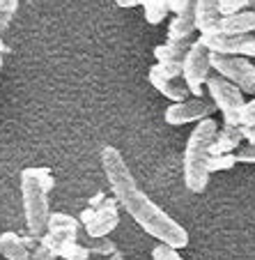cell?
Segmentation results:
<instances>
[{
    "mask_svg": "<svg viewBox=\"0 0 255 260\" xmlns=\"http://www.w3.org/2000/svg\"><path fill=\"white\" fill-rule=\"evenodd\" d=\"M120 203L115 198H106L103 193H99L94 201H90V207L83 210L81 221H83L85 231L92 240H101L108 233H113L120 223V212H118Z\"/></svg>",
    "mask_w": 255,
    "mask_h": 260,
    "instance_id": "5b68a950",
    "label": "cell"
},
{
    "mask_svg": "<svg viewBox=\"0 0 255 260\" xmlns=\"http://www.w3.org/2000/svg\"><path fill=\"white\" fill-rule=\"evenodd\" d=\"M193 19H196V30H200V37L221 32L223 14L218 10V0H196Z\"/></svg>",
    "mask_w": 255,
    "mask_h": 260,
    "instance_id": "4fadbf2b",
    "label": "cell"
},
{
    "mask_svg": "<svg viewBox=\"0 0 255 260\" xmlns=\"http://www.w3.org/2000/svg\"><path fill=\"white\" fill-rule=\"evenodd\" d=\"M250 10H255V0H253V3H250Z\"/></svg>",
    "mask_w": 255,
    "mask_h": 260,
    "instance_id": "4dcf8cb0",
    "label": "cell"
},
{
    "mask_svg": "<svg viewBox=\"0 0 255 260\" xmlns=\"http://www.w3.org/2000/svg\"><path fill=\"white\" fill-rule=\"evenodd\" d=\"M76 237H79V221L64 212H51L49 226H46V233L40 242L58 255L67 244L76 242Z\"/></svg>",
    "mask_w": 255,
    "mask_h": 260,
    "instance_id": "9c48e42d",
    "label": "cell"
},
{
    "mask_svg": "<svg viewBox=\"0 0 255 260\" xmlns=\"http://www.w3.org/2000/svg\"><path fill=\"white\" fill-rule=\"evenodd\" d=\"M196 32V19L193 12H187L181 16H175L168 25V40L170 42H191V35Z\"/></svg>",
    "mask_w": 255,
    "mask_h": 260,
    "instance_id": "e0dca14e",
    "label": "cell"
},
{
    "mask_svg": "<svg viewBox=\"0 0 255 260\" xmlns=\"http://www.w3.org/2000/svg\"><path fill=\"white\" fill-rule=\"evenodd\" d=\"M214 102L205 97H189L187 102H177L170 104L163 113V120L172 127H181V124H189V122H202L207 120L211 113H214Z\"/></svg>",
    "mask_w": 255,
    "mask_h": 260,
    "instance_id": "ba28073f",
    "label": "cell"
},
{
    "mask_svg": "<svg viewBox=\"0 0 255 260\" xmlns=\"http://www.w3.org/2000/svg\"><path fill=\"white\" fill-rule=\"evenodd\" d=\"M58 258H64V260H88L90 258V249L83 244H79V242H71V244H67L62 251L58 253Z\"/></svg>",
    "mask_w": 255,
    "mask_h": 260,
    "instance_id": "ffe728a7",
    "label": "cell"
},
{
    "mask_svg": "<svg viewBox=\"0 0 255 260\" xmlns=\"http://www.w3.org/2000/svg\"><path fill=\"white\" fill-rule=\"evenodd\" d=\"M101 166L106 173L108 187L113 191L115 201L127 210V214L136 221L142 231L159 240L161 244H168L172 249L189 246V233L181 228L168 212H163L145 191H140L131 168L127 166L122 152L113 145H106L101 150Z\"/></svg>",
    "mask_w": 255,
    "mask_h": 260,
    "instance_id": "6da1fadb",
    "label": "cell"
},
{
    "mask_svg": "<svg viewBox=\"0 0 255 260\" xmlns=\"http://www.w3.org/2000/svg\"><path fill=\"white\" fill-rule=\"evenodd\" d=\"M193 42H170L166 40V44H159L154 49V58H157V67L161 69L166 76H181V67H184V58H187L189 49Z\"/></svg>",
    "mask_w": 255,
    "mask_h": 260,
    "instance_id": "8fae6325",
    "label": "cell"
},
{
    "mask_svg": "<svg viewBox=\"0 0 255 260\" xmlns=\"http://www.w3.org/2000/svg\"><path fill=\"white\" fill-rule=\"evenodd\" d=\"M140 5L145 7V21L150 25L163 23L168 16V0H140Z\"/></svg>",
    "mask_w": 255,
    "mask_h": 260,
    "instance_id": "ac0fdd59",
    "label": "cell"
},
{
    "mask_svg": "<svg viewBox=\"0 0 255 260\" xmlns=\"http://www.w3.org/2000/svg\"><path fill=\"white\" fill-rule=\"evenodd\" d=\"M148 79H150V83H152L154 88H157L159 92L163 94V97L172 99V104L187 102V99L191 97V90H189L184 76H177V79H172V76H166V74H163L161 69L157 67V64H152V67H150Z\"/></svg>",
    "mask_w": 255,
    "mask_h": 260,
    "instance_id": "7c38bea8",
    "label": "cell"
},
{
    "mask_svg": "<svg viewBox=\"0 0 255 260\" xmlns=\"http://www.w3.org/2000/svg\"><path fill=\"white\" fill-rule=\"evenodd\" d=\"M55 258H58V255L46 244H42V242H37V246L30 251V260H55Z\"/></svg>",
    "mask_w": 255,
    "mask_h": 260,
    "instance_id": "484cf974",
    "label": "cell"
},
{
    "mask_svg": "<svg viewBox=\"0 0 255 260\" xmlns=\"http://www.w3.org/2000/svg\"><path fill=\"white\" fill-rule=\"evenodd\" d=\"M211 69L237 85L244 94H255V62H250L248 58L211 53Z\"/></svg>",
    "mask_w": 255,
    "mask_h": 260,
    "instance_id": "8992f818",
    "label": "cell"
},
{
    "mask_svg": "<svg viewBox=\"0 0 255 260\" xmlns=\"http://www.w3.org/2000/svg\"><path fill=\"white\" fill-rule=\"evenodd\" d=\"M235 157H237V161H241V164H255V145L248 143V145L239 147L235 152Z\"/></svg>",
    "mask_w": 255,
    "mask_h": 260,
    "instance_id": "4316f807",
    "label": "cell"
},
{
    "mask_svg": "<svg viewBox=\"0 0 255 260\" xmlns=\"http://www.w3.org/2000/svg\"><path fill=\"white\" fill-rule=\"evenodd\" d=\"M218 134V124L214 118H207L193 127L191 136L187 141L184 150V164H181V175L184 184L191 193H202L209 184V159H211V145Z\"/></svg>",
    "mask_w": 255,
    "mask_h": 260,
    "instance_id": "3957f363",
    "label": "cell"
},
{
    "mask_svg": "<svg viewBox=\"0 0 255 260\" xmlns=\"http://www.w3.org/2000/svg\"><path fill=\"white\" fill-rule=\"evenodd\" d=\"M239 122H241V127H255V99L246 102L244 111L239 115Z\"/></svg>",
    "mask_w": 255,
    "mask_h": 260,
    "instance_id": "d4e9b609",
    "label": "cell"
},
{
    "mask_svg": "<svg viewBox=\"0 0 255 260\" xmlns=\"http://www.w3.org/2000/svg\"><path fill=\"white\" fill-rule=\"evenodd\" d=\"M115 5H118V7H124V10H127V7L140 5V0H115Z\"/></svg>",
    "mask_w": 255,
    "mask_h": 260,
    "instance_id": "83f0119b",
    "label": "cell"
},
{
    "mask_svg": "<svg viewBox=\"0 0 255 260\" xmlns=\"http://www.w3.org/2000/svg\"><path fill=\"white\" fill-rule=\"evenodd\" d=\"M34 237H21L16 233H3L0 235V255L5 260H30V246L34 244Z\"/></svg>",
    "mask_w": 255,
    "mask_h": 260,
    "instance_id": "5bb4252c",
    "label": "cell"
},
{
    "mask_svg": "<svg viewBox=\"0 0 255 260\" xmlns=\"http://www.w3.org/2000/svg\"><path fill=\"white\" fill-rule=\"evenodd\" d=\"M55 187V177L46 166H30L21 171V198L28 235L40 242L49 226V191Z\"/></svg>",
    "mask_w": 255,
    "mask_h": 260,
    "instance_id": "7a4b0ae2",
    "label": "cell"
},
{
    "mask_svg": "<svg viewBox=\"0 0 255 260\" xmlns=\"http://www.w3.org/2000/svg\"><path fill=\"white\" fill-rule=\"evenodd\" d=\"M181 76H184L193 97H202L207 79L211 76V51L200 40L193 42L189 49L187 58H184V67H181Z\"/></svg>",
    "mask_w": 255,
    "mask_h": 260,
    "instance_id": "52a82bcc",
    "label": "cell"
},
{
    "mask_svg": "<svg viewBox=\"0 0 255 260\" xmlns=\"http://www.w3.org/2000/svg\"><path fill=\"white\" fill-rule=\"evenodd\" d=\"M237 164V157L235 154H211L209 159V171L216 173V171H228Z\"/></svg>",
    "mask_w": 255,
    "mask_h": 260,
    "instance_id": "7402d4cb",
    "label": "cell"
},
{
    "mask_svg": "<svg viewBox=\"0 0 255 260\" xmlns=\"http://www.w3.org/2000/svg\"><path fill=\"white\" fill-rule=\"evenodd\" d=\"M244 138L255 145V127H244Z\"/></svg>",
    "mask_w": 255,
    "mask_h": 260,
    "instance_id": "f1b7e54d",
    "label": "cell"
},
{
    "mask_svg": "<svg viewBox=\"0 0 255 260\" xmlns=\"http://www.w3.org/2000/svg\"><path fill=\"white\" fill-rule=\"evenodd\" d=\"M244 141V127L237 124H223L218 129L211 145V154H235L239 150V143Z\"/></svg>",
    "mask_w": 255,
    "mask_h": 260,
    "instance_id": "9a60e30c",
    "label": "cell"
},
{
    "mask_svg": "<svg viewBox=\"0 0 255 260\" xmlns=\"http://www.w3.org/2000/svg\"><path fill=\"white\" fill-rule=\"evenodd\" d=\"M3 55H5V44L0 40V69H3Z\"/></svg>",
    "mask_w": 255,
    "mask_h": 260,
    "instance_id": "f546056e",
    "label": "cell"
},
{
    "mask_svg": "<svg viewBox=\"0 0 255 260\" xmlns=\"http://www.w3.org/2000/svg\"><path fill=\"white\" fill-rule=\"evenodd\" d=\"M253 0H218V10L223 16H232L237 12H244L246 7H250Z\"/></svg>",
    "mask_w": 255,
    "mask_h": 260,
    "instance_id": "44dd1931",
    "label": "cell"
},
{
    "mask_svg": "<svg viewBox=\"0 0 255 260\" xmlns=\"http://www.w3.org/2000/svg\"><path fill=\"white\" fill-rule=\"evenodd\" d=\"M196 0H168V12H172L175 16H181L187 12H193Z\"/></svg>",
    "mask_w": 255,
    "mask_h": 260,
    "instance_id": "cb8c5ba5",
    "label": "cell"
},
{
    "mask_svg": "<svg viewBox=\"0 0 255 260\" xmlns=\"http://www.w3.org/2000/svg\"><path fill=\"white\" fill-rule=\"evenodd\" d=\"M221 32L226 35H255V10L237 12L232 16H223Z\"/></svg>",
    "mask_w": 255,
    "mask_h": 260,
    "instance_id": "2e32d148",
    "label": "cell"
},
{
    "mask_svg": "<svg viewBox=\"0 0 255 260\" xmlns=\"http://www.w3.org/2000/svg\"><path fill=\"white\" fill-rule=\"evenodd\" d=\"M152 260H181V255L177 253V249H172V246L159 244V246H154V251H152Z\"/></svg>",
    "mask_w": 255,
    "mask_h": 260,
    "instance_id": "603a6c76",
    "label": "cell"
},
{
    "mask_svg": "<svg viewBox=\"0 0 255 260\" xmlns=\"http://www.w3.org/2000/svg\"><path fill=\"white\" fill-rule=\"evenodd\" d=\"M205 88H207V92H209V99L214 102V106L221 111L226 124H237V127H241L239 115H241V111H244V106H246L244 92H241L237 85H232L228 79L218 76L216 72L207 79Z\"/></svg>",
    "mask_w": 255,
    "mask_h": 260,
    "instance_id": "277c9868",
    "label": "cell"
},
{
    "mask_svg": "<svg viewBox=\"0 0 255 260\" xmlns=\"http://www.w3.org/2000/svg\"><path fill=\"white\" fill-rule=\"evenodd\" d=\"M21 0H0V32L10 28V21L14 19Z\"/></svg>",
    "mask_w": 255,
    "mask_h": 260,
    "instance_id": "d6986e66",
    "label": "cell"
},
{
    "mask_svg": "<svg viewBox=\"0 0 255 260\" xmlns=\"http://www.w3.org/2000/svg\"><path fill=\"white\" fill-rule=\"evenodd\" d=\"M200 42L211 51L221 55H241V58H255V35H226L214 32L200 37Z\"/></svg>",
    "mask_w": 255,
    "mask_h": 260,
    "instance_id": "30bf717a",
    "label": "cell"
}]
</instances>
